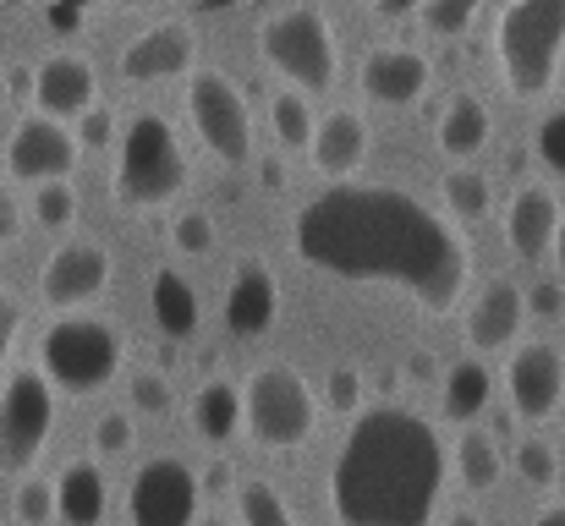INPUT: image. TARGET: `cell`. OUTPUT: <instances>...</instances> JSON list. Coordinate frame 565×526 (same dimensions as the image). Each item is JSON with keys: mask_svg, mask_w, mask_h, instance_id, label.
Segmentation results:
<instances>
[{"mask_svg": "<svg viewBox=\"0 0 565 526\" xmlns=\"http://www.w3.org/2000/svg\"><path fill=\"white\" fill-rule=\"evenodd\" d=\"M308 269L363 286H401L417 308L450 313L467 291V241L423 197L379 181H335L291 219Z\"/></svg>", "mask_w": 565, "mask_h": 526, "instance_id": "1", "label": "cell"}, {"mask_svg": "<svg viewBox=\"0 0 565 526\" xmlns=\"http://www.w3.org/2000/svg\"><path fill=\"white\" fill-rule=\"evenodd\" d=\"M439 489V433L406 406H369L330 466V511L341 526H428Z\"/></svg>", "mask_w": 565, "mask_h": 526, "instance_id": "2", "label": "cell"}, {"mask_svg": "<svg viewBox=\"0 0 565 526\" xmlns=\"http://www.w3.org/2000/svg\"><path fill=\"white\" fill-rule=\"evenodd\" d=\"M500 44V66L516 99H539L555 72H561V50H565V0H511L500 11L494 28Z\"/></svg>", "mask_w": 565, "mask_h": 526, "instance_id": "3", "label": "cell"}, {"mask_svg": "<svg viewBox=\"0 0 565 526\" xmlns=\"http://www.w3.org/2000/svg\"><path fill=\"white\" fill-rule=\"evenodd\" d=\"M188 186V160L182 143L171 132L166 116L138 110L121 132V154H116V197L132 208H160Z\"/></svg>", "mask_w": 565, "mask_h": 526, "instance_id": "4", "label": "cell"}, {"mask_svg": "<svg viewBox=\"0 0 565 526\" xmlns=\"http://www.w3.org/2000/svg\"><path fill=\"white\" fill-rule=\"evenodd\" d=\"M121 367V335L105 319H55L39 341V373L66 389V395H88L105 389Z\"/></svg>", "mask_w": 565, "mask_h": 526, "instance_id": "5", "label": "cell"}, {"mask_svg": "<svg viewBox=\"0 0 565 526\" xmlns=\"http://www.w3.org/2000/svg\"><path fill=\"white\" fill-rule=\"evenodd\" d=\"M258 50L297 88H330L335 83V28L319 6H280L275 17H264Z\"/></svg>", "mask_w": 565, "mask_h": 526, "instance_id": "6", "label": "cell"}, {"mask_svg": "<svg viewBox=\"0 0 565 526\" xmlns=\"http://www.w3.org/2000/svg\"><path fill=\"white\" fill-rule=\"evenodd\" d=\"M242 400H247V428L258 444L269 450H297L313 422H319V400H313V384L286 367V362H269L258 367L247 384H242Z\"/></svg>", "mask_w": 565, "mask_h": 526, "instance_id": "7", "label": "cell"}, {"mask_svg": "<svg viewBox=\"0 0 565 526\" xmlns=\"http://www.w3.org/2000/svg\"><path fill=\"white\" fill-rule=\"evenodd\" d=\"M55 422V384L39 367H22L0 389V472H22L39 461Z\"/></svg>", "mask_w": 565, "mask_h": 526, "instance_id": "8", "label": "cell"}, {"mask_svg": "<svg viewBox=\"0 0 565 526\" xmlns=\"http://www.w3.org/2000/svg\"><path fill=\"white\" fill-rule=\"evenodd\" d=\"M188 110L198 138L225 160V165H247L253 160V116L242 88L225 72H192L188 83Z\"/></svg>", "mask_w": 565, "mask_h": 526, "instance_id": "9", "label": "cell"}, {"mask_svg": "<svg viewBox=\"0 0 565 526\" xmlns=\"http://www.w3.org/2000/svg\"><path fill=\"white\" fill-rule=\"evenodd\" d=\"M132 526H198V472L177 455H154L138 466L127 489Z\"/></svg>", "mask_w": 565, "mask_h": 526, "instance_id": "10", "label": "cell"}, {"mask_svg": "<svg viewBox=\"0 0 565 526\" xmlns=\"http://www.w3.org/2000/svg\"><path fill=\"white\" fill-rule=\"evenodd\" d=\"M72 165H77V132H66V127L50 121V116L17 121L11 149H6L11 181H39V186H50V181H66Z\"/></svg>", "mask_w": 565, "mask_h": 526, "instance_id": "11", "label": "cell"}, {"mask_svg": "<svg viewBox=\"0 0 565 526\" xmlns=\"http://www.w3.org/2000/svg\"><path fill=\"white\" fill-rule=\"evenodd\" d=\"M110 286V253L99 241H66L44 258L39 269V297L50 308H77V302H94L99 291Z\"/></svg>", "mask_w": 565, "mask_h": 526, "instance_id": "12", "label": "cell"}, {"mask_svg": "<svg viewBox=\"0 0 565 526\" xmlns=\"http://www.w3.org/2000/svg\"><path fill=\"white\" fill-rule=\"evenodd\" d=\"M505 389H511V406L522 422H544L561 411L565 395V356L544 341L511 351V367H505Z\"/></svg>", "mask_w": 565, "mask_h": 526, "instance_id": "13", "label": "cell"}, {"mask_svg": "<svg viewBox=\"0 0 565 526\" xmlns=\"http://www.w3.org/2000/svg\"><path fill=\"white\" fill-rule=\"evenodd\" d=\"M275 313H280V286H275L269 264L264 258H242L231 286H225L231 335H264V330H275Z\"/></svg>", "mask_w": 565, "mask_h": 526, "instance_id": "14", "label": "cell"}, {"mask_svg": "<svg viewBox=\"0 0 565 526\" xmlns=\"http://www.w3.org/2000/svg\"><path fill=\"white\" fill-rule=\"evenodd\" d=\"M192 28L182 22H160V28H143L127 50H121V77L127 83H160V77H182L192 66Z\"/></svg>", "mask_w": 565, "mask_h": 526, "instance_id": "15", "label": "cell"}, {"mask_svg": "<svg viewBox=\"0 0 565 526\" xmlns=\"http://www.w3.org/2000/svg\"><path fill=\"white\" fill-rule=\"evenodd\" d=\"M33 99L50 121L61 116H88L94 110V66L72 50H55L50 61H39L33 72Z\"/></svg>", "mask_w": 565, "mask_h": 526, "instance_id": "16", "label": "cell"}, {"mask_svg": "<svg viewBox=\"0 0 565 526\" xmlns=\"http://www.w3.org/2000/svg\"><path fill=\"white\" fill-rule=\"evenodd\" d=\"M561 219L565 214L550 186H522V192L511 197V208H505V241H511V253L539 264L544 253H555Z\"/></svg>", "mask_w": 565, "mask_h": 526, "instance_id": "17", "label": "cell"}, {"mask_svg": "<svg viewBox=\"0 0 565 526\" xmlns=\"http://www.w3.org/2000/svg\"><path fill=\"white\" fill-rule=\"evenodd\" d=\"M522 319H527V297L511 280H489L478 291V302L467 308V341L478 351H505L516 341Z\"/></svg>", "mask_w": 565, "mask_h": 526, "instance_id": "18", "label": "cell"}, {"mask_svg": "<svg viewBox=\"0 0 565 526\" xmlns=\"http://www.w3.org/2000/svg\"><path fill=\"white\" fill-rule=\"evenodd\" d=\"M423 88H428V55H417V50L390 44L363 61V94L374 105H412V99H423Z\"/></svg>", "mask_w": 565, "mask_h": 526, "instance_id": "19", "label": "cell"}, {"mask_svg": "<svg viewBox=\"0 0 565 526\" xmlns=\"http://www.w3.org/2000/svg\"><path fill=\"white\" fill-rule=\"evenodd\" d=\"M363 154H369V121L358 110H330L313 132V149H308L319 175H352L363 165Z\"/></svg>", "mask_w": 565, "mask_h": 526, "instance_id": "20", "label": "cell"}, {"mask_svg": "<svg viewBox=\"0 0 565 526\" xmlns=\"http://www.w3.org/2000/svg\"><path fill=\"white\" fill-rule=\"evenodd\" d=\"M105 505H110V494H105V477H99L94 461H72L55 477V511H61L66 526H99Z\"/></svg>", "mask_w": 565, "mask_h": 526, "instance_id": "21", "label": "cell"}, {"mask_svg": "<svg viewBox=\"0 0 565 526\" xmlns=\"http://www.w3.org/2000/svg\"><path fill=\"white\" fill-rule=\"evenodd\" d=\"M483 143H489V110H483V99L478 94H450V105L439 116V149L456 154V160H467Z\"/></svg>", "mask_w": 565, "mask_h": 526, "instance_id": "22", "label": "cell"}, {"mask_svg": "<svg viewBox=\"0 0 565 526\" xmlns=\"http://www.w3.org/2000/svg\"><path fill=\"white\" fill-rule=\"evenodd\" d=\"M242 422H247V400H242L236 384L209 378V384L192 395V428H198L203 439H231Z\"/></svg>", "mask_w": 565, "mask_h": 526, "instance_id": "23", "label": "cell"}, {"mask_svg": "<svg viewBox=\"0 0 565 526\" xmlns=\"http://www.w3.org/2000/svg\"><path fill=\"white\" fill-rule=\"evenodd\" d=\"M149 302H154V324L171 335V341H188L192 330H198V291L188 286V275H177V269H160L154 275V291H149Z\"/></svg>", "mask_w": 565, "mask_h": 526, "instance_id": "24", "label": "cell"}, {"mask_svg": "<svg viewBox=\"0 0 565 526\" xmlns=\"http://www.w3.org/2000/svg\"><path fill=\"white\" fill-rule=\"evenodd\" d=\"M489 395H494V378H489V367H483L478 356H467V362H456V367L445 373V411H450L456 422L478 417V411L489 406Z\"/></svg>", "mask_w": 565, "mask_h": 526, "instance_id": "25", "label": "cell"}, {"mask_svg": "<svg viewBox=\"0 0 565 526\" xmlns=\"http://www.w3.org/2000/svg\"><path fill=\"white\" fill-rule=\"evenodd\" d=\"M456 472H461V483H467V489H494V483H500V472H505V455H500L494 433L467 428V433L456 439Z\"/></svg>", "mask_w": 565, "mask_h": 526, "instance_id": "26", "label": "cell"}, {"mask_svg": "<svg viewBox=\"0 0 565 526\" xmlns=\"http://www.w3.org/2000/svg\"><path fill=\"white\" fill-rule=\"evenodd\" d=\"M269 121H275V138L286 143V149H313V110H308V99L297 94V88H286V94H275L269 99Z\"/></svg>", "mask_w": 565, "mask_h": 526, "instance_id": "27", "label": "cell"}, {"mask_svg": "<svg viewBox=\"0 0 565 526\" xmlns=\"http://www.w3.org/2000/svg\"><path fill=\"white\" fill-rule=\"evenodd\" d=\"M236 505H242V526H297L291 505L275 494V483H242L236 489Z\"/></svg>", "mask_w": 565, "mask_h": 526, "instance_id": "28", "label": "cell"}, {"mask_svg": "<svg viewBox=\"0 0 565 526\" xmlns=\"http://www.w3.org/2000/svg\"><path fill=\"white\" fill-rule=\"evenodd\" d=\"M445 203H450V214H461V219H483L489 203H494V192H489V181L478 171H450L445 175Z\"/></svg>", "mask_w": 565, "mask_h": 526, "instance_id": "29", "label": "cell"}, {"mask_svg": "<svg viewBox=\"0 0 565 526\" xmlns=\"http://www.w3.org/2000/svg\"><path fill=\"white\" fill-rule=\"evenodd\" d=\"M417 22L434 33V39H456L472 28V0H423L417 6Z\"/></svg>", "mask_w": 565, "mask_h": 526, "instance_id": "30", "label": "cell"}, {"mask_svg": "<svg viewBox=\"0 0 565 526\" xmlns=\"http://www.w3.org/2000/svg\"><path fill=\"white\" fill-rule=\"evenodd\" d=\"M33 214H39V225H50V230L72 225V219H77V192H72V181L39 186V192H33Z\"/></svg>", "mask_w": 565, "mask_h": 526, "instance_id": "31", "label": "cell"}, {"mask_svg": "<svg viewBox=\"0 0 565 526\" xmlns=\"http://www.w3.org/2000/svg\"><path fill=\"white\" fill-rule=\"evenodd\" d=\"M516 472L527 477V483H555V472H561V461H555V450H550V439H516Z\"/></svg>", "mask_w": 565, "mask_h": 526, "instance_id": "32", "label": "cell"}, {"mask_svg": "<svg viewBox=\"0 0 565 526\" xmlns=\"http://www.w3.org/2000/svg\"><path fill=\"white\" fill-rule=\"evenodd\" d=\"M171 241H177L188 258L209 253V247H214V219H209L203 208H182V214H177V225H171Z\"/></svg>", "mask_w": 565, "mask_h": 526, "instance_id": "33", "label": "cell"}, {"mask_svg": "<svg viewBox=\"0 0 565 526\" xmlns=\"http://www.w3.org/2000/svg\"><path fill=\"white\" fill-rule=\"evenodd\" d=\"M55 516H61L55 511V483H22L17 489V522L22 526H44Z\"/></svg>", "mask_w": 565, "mask_h": 526, "instance_id": "34", "label": "cell"}, {"mask_svg": "<svg viewBox=\"0 0 565 526\" xmlns=\"http://www.w3.org/2000/svg\"><path fill=\"white\" fill-rule=\"evenodd\" d=\"M539 160L555 175H565V105L539 121Z\"/></svg>", "mask_w": 565, "mask_h": 526, "instance_id": "35", "label": "cell"}, {"mask_svg": "<svg viewBox=\"0 0 565 526\" xmlns=\"http://www.w3.org/2000/svg\"><path fill=\"white\" fill-rule=\"evenodd\" d=\"M94 444H99V455H127L132 450V417L127 411H105L94 422Z\"/></svg>", "mask_w": 565, "mask_h": 526, "instance_id": "36", "label": "cell"}, {"mask_svg": "<svg viewBox=\"0 0 565 526\" xmlns=\"http://www.w3.org/2000/svg\"><path fill=\"white\" fill-rule=\"evenodd\" d=\"M324 395H330V406H335V411H358V406H363V373L335 367V373H330V384H324Z\"/></svg>", "mask_w": 565, "mask_h": 526, "instance_id": "37", "label": "cell"}, {"mask_svg": "<svg viewBox=\"0 0 565 526\" xmlns=\"http://www.w3.org/2000/svg\"><path fill=\"white\" fill-rule=\"evenodd\" d=\"M132 400H138L149 417H160V411H171V384H166L160 373H138V378H132Z\"/></svg>", "mask_w": 565, "mask_h": 526, "instance_id": "38", "label": "cell"}, {"mask_svg": "<svg viewBox=\"0 0 565 526\" xmlns=\"http://www.w3.org/2000/svg\"><path fill=\"white\" fill-rule=\"evenodd\" d=\"M116 138V116L99 105V110H88L83 121H77V143H88V149H105Z\"/></svg>", "mask_w": 565, "mask_h": 526, "instance_id": "39", "label": "cell"}, {"mask_svg": "<svg viewBox=\"0 0 565 526\" xmlns=\"http://www.w3.org/2000/svg\"><path fill=\"white\" fill-rule=\"evenodd\" d=\"M527 313H539V319H555V313H565V291L555 286V280H539V286L527 291Z\"/></svg>", "mask_w": 565, "mask_h": 526, "instance_id": "40", "label": "cell"}, {"mask_svg": "<svg viewBox=\"0 0 565 526\" xmlns=\"http://www.w3.org/2000/svg\"><path fill=\"white\" fill-rule=\"evenodd\" d=\"M17 330H22V302L0 286V362H6V351L17 341Z\"/></svg>", "mask_w": 565, "mask_h": 526, "instance_id": "41", "label": "cell"}, {"mask_svg": "<svg viewBox=\"0 0 565 526\" xmlns=\"http://www.w3.org/2000/svg\"><path fill=\"white\" fill-rule=\"evenodd\" d=\"M17 225H22V208H17V197H11V186H0V247L17 236Z\"/></svg>", "mask_w": 565, "mask_h": 526, "instance_id": "42", "label": "cell"}, {"mask_svg": "<svg viewBox=\"0 0 565 526\" xmlns=\"http://www.w3.org/2000/svg\"><path fill=\"white\" fill-rule=\"evenodd\" d=\"M83 22H88V11H77V6H55V11H50V28H55V33H77Z\"/></svg>", "mask_w": 565, "mask_h": 526, "instance_id": "43", "label": "cell"}, {"mask_svg": "<svg viewBox=\"0 0 565 526\" xmlns=\"http://www.w3.org/2000/svg\"><path fill=\"white\" fill-rule=\"evenodd\" d=\"M203 477H209L203 489H231V466H225V461H214V466H209Z\"/></svg>", "mask_w": 565, "mask_h": 526, "instance_id": "44", "label": "cell"}, {"mask_svg": "<svg viewBox=\"0 0 565 526\" xmlns=\"http://www.w3.org/2000/svg\"><path fill=\"white\" fill-rule=\"evenodd\" d=\"M533 526H565V505H550V511H544Z\"/></svg>", "mask_w": 565, "mask_h": 526, "instance_id": "45", "label": "cell"}, {"mask_svg": "<svg viewBox=\"0 0 565 526\" xmlns=\"http://www.w3.org/2000/svg\"><path fill=\"white\" fill-rule=\"evenodd\" d=\"M450 526H478V516H472V511H456V516H450Z\"/></svg>", "mask_w": 565, "mask_h": 526, "instance_id": "46", "label": "cell"}, {"mask_svg": "<svg viewBox=\"0 0 565 526\" xmlns=\"http://www.w3.org/2000/svg\"><path fill=\"white\" fill-rule=\"evenodd\" d=\"M555 258L565 264V219H561V236H555Z\"/></svg>", "mask_w": 565, "mask_h": 526, "instance_id": "47", "label": "cell"}, {"mask_svg": "<svg viewBox=\"0 0 565 526\" xmlns=\"http://www.w3.org/2000/svg\"><path fill=\"white\" fill-rule=\"evenodd\" d=\"M198 526H231V522H220V516H203V522H198Z\"/></svg>", "mask_w": 565, "mask_h": 526, "instance_id": "48", "label": "cell"}, {"mask_svg": "<svg viewBox=\"0 0 565 526\" xmlns=\"http://www.w3.org/2000/svg\"><path fill=\"white\" fill-rule=\"evenodd\" d=\"M0 99H6V72H0Z\"/></svg>", "mask_w": 565, "mask_h": 526, "instance_id": "49", "label": "cell"}]
</instances>
